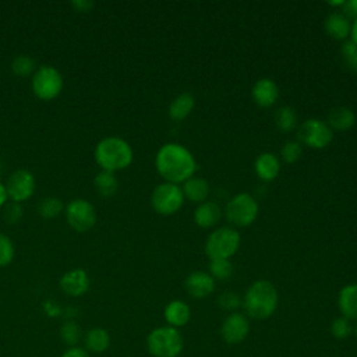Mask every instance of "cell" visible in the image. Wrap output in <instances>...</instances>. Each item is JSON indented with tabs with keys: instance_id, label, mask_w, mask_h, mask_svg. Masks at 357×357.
Masks as SVG:
<instances>
[{
	"instance_id": "1",
	"label": "cell",
	"mask_w": 357,
	"mask_h": 357,
	"mask_svg": "<svg viewBox=\"0 0 357 357\" xmlns=\"http://www.w3.org/2000/svg\"><path fill=\"white\" fill-rule=\"evenodd\" d=\"M155 166L160 177L173 184L184 183L197 170L192 153L177 142H167L159 148L155 156Z\"/></svg>"
},
{
	"instance_id": "2",
	"label": "cell",
	"mask_w": 357,
	"mask_h": 357,
	"mask_svg": "<svg viewBox=\"0 0 357 357\" xmlns=\"http://www.w3.org/2000/svg\"><path fill=\"white\" fill-rule=\"evenodd\" d=\"M279 304V294L276 287L268 280L254 282L245 291L243 307L245 315L252 319H268L272 317Z\"/></svg>"
},
{
	"instance_id": "3",
	"label": "cell",
	"mask_w": 357,
	"mask_h": 357,
	"mask_svg": "<svg viewBox=\"0 0 357 357\" xmlns=\"http://www.w3.org/2000/svg\"><path fill=\"white\" fill-rule=\"evenodd\" d=\"M93 156L102 170L114 173L131 165L134 152L126 139L112 135L100 139L96 144Z\"/></svg>"
},
{
	"instance_id": "4",
	"label": "cell",
	"mask_w": 357,
	"mask_h": 357,
	"mask_svg": "<svg viewBox=\"0 0 357 357\" xmlns=\"http://www.w3.org/2000/svg\"><path fill=\"white\" fill-rule=\"evenodd\" d=\"M146 349L153 357H178L184 349V339L173 326H158L148 333Z\"/></svg>"
},
{
	"instance_id": "5",
	"label": "cell",
	"mask_w": 357,
	"mask_h": 357,
	"mask_svg": "<svg viewBox=\"0 0 357 357\" xmlns=\"http://www.w3.org/2000/svg\"><path fill=\"white\" fill-rule=\"evenodd\" d=\"M240 233L229 226L215 229L205 241V252L209 259H230L240 247Z\"/></svg>"
},
{
	"instance_id": "6",
	"label": "cell",
	"mask_w": 357,
	"mask_h": 357,
	"mask_svg": "<svg viewBox=\"0 0 357 357\" xmlns=\"http://www.w3.org/2000/svg\"><path fill=\"white\" fill-rule=\"evenodd\" d=\"M258 211L259 206L255 198L248 192H240L231 197L226 204L225 215L231 225L237 227H245L257 219Z\"/></svg>"
},
{
	"instance_id": "7",
	"label": "cell",
	"mask_w": 357,
	"mask_h": 357,
	"mask_svg": "<svg viewBox=\"0 0 357 357\" xmlns=\"http://www.w3.org/2000/svg\"><path fill=\"white\" fill-rule=\"evenodd\" d=\"M32 91L42 100L56 99L63 89V77L53 66H40L32 75Z\"/></svg>"
},
{
	"instance_id": "8",
	"label": "cell",
	"mask_w": 357,
	"mask_h": 357,
	"mask_svg": "<svg viewBox=\"0 0 357 357\" xmlns=\"http://www.w3.org/2000/svg\"><path fill=\"white\" fill-rule=\"evenodd\" d=\"M184 202V195L178 184L163 181L158 184L151 194V205L159 215L176 213Z\"/></svg>"
},
{
	"instance_id": "9",
	"label": "cell",
	"mask_w": 357,
	"mask_h": 357,
	"mask_svg": "<svg viewBox=\"0 0 357 357\" xmlns=\"http://www.w3.org/2000/svg\"><path fill=\"white\" fill-rule=\"evenodd\" d=\"M66 220L71 229L79 233L91 230L96 223V211L93 205L84 198H74L64 206Z\"/></svg>"
},
{
	"instance_id": "10",
	"label": "cell",
	"mask_w": 357,
	"mask_h": 357,
	"mask_svg": "<svg viewBox=\"0 0 357 357\" xmlns=\"http://www.w3.org/2000/svg\"><path fill=\"white\" fill-rule=\"evenodd\" d=\"M332 138V128L326 124V121L318 119H308L298 128V139L310 148L322 149L331 144Z\"/></svg>"
},
{
	"instance_id": "11",
	"label": "cell",
	"mask_w": 357,
	"mask_h": 357,
	"mask_svg": "<svg viewBox=\"0 0 357 357\" xmlns=\"http://www.w3.org/2000/svg\"><path fill=\"white\" fill-rule=\"evenodd\" d=\"M8 198L13 202H24L29 199L35 191V177L26 169H17L13 172L6 183Z\"/></svg>"
},
{
	"instance_id": "12",
	"label": "cell",
	"mask_w": 357,
	"mask_h": 357,
	"mask_svg": "<svg viewBox=\"0 0 357 357\" xmlns=\"http://www.w3.org/2000/svg\"><path fill=\"white\" fill-rule=\"evenodd\" d=\"M250 333V319L243 312H230L222 322L220 335L229 344H238Z\"/></svg>"
},
{
	"instance_id": "13",
	"label": "cell",
	"mask_w": 357,
	"mask_h": 357,
	"mask_svg": "<svg viewBox=\"0 0 357 357\" xmlns=\"http://www.w3.org/2000/svg\"><path fill=\"white\" fill-rule=\"evenodd\" d=\"M60 287L66 294L79 297L89 289V276L81 268L70 269L60 278Z\"/></svg>"
},
{
	"instance_id": "14",
	"label": "cell",
	"mask_w": 357,
	"mask_h": 357,
	"mask_svg": "<svg viewBox=\"0 0 357 357\" xmlns=\"http://www.w3.org/2000/svg\"><path fill=\"white\" fill-rule=\"evenodd\" d=\"M184 289L194 298H205L215 290V279L202 271L191 272L184 280Z\"/></svg>"
},
{
	"instance_id": "15",
	"label": "cell",
	"mask_w": 357,
	"mask_h": 357,
	"mask_svg": "<svg viewBox=\"0 0 357 357\" xmlns=\"http://www.w3.org/2000/svg\"><path fill=\"white\" fill-rule=\"evenodd\" d=\"M251 96L259 107H271L276 103L279 88L271 78H259L251 89Z\"/></svg>"
},
{
	"instance_id": "16",
	"label": "cell",
	"mask_w": 357,
	"mask_h": 357,
	"mask_svg": "<svg viewBox=\"0 0 357 357\" xmlns=\"http://www.w3.org/2000/svg\"><path fill=\"white\" fill-rule=\"evenodd\" d=\"M324 28H325V32L333 39L343 40L350 36L351 22L344 13L333 11L326 15L324 21Z\"/></svg>"
},
{
	"instance_id": "17",
	"label": "cell",
	"mask_w": 357,
	"mask_h": 357,
	"mask_svg": "<svg viewBox=\"0 0 357 357\" xmlns=\"http://www.w3.org/2000/svg\"><path fill=\"white\" fill-rule=\"evenodd\" d=\"M163 317L169 326L178 329L188 324L191 318V310L188 304L183 300H172L166 304L163 310Z\"/></svg>"
},
{
	"instance_id": "18",
	"label": "cell",
	"mask_w": 357,
	"mask_h": 357,
	"mask_svg": "<svg viewBox=\"0 0 357 357\" xmlns=\"http://www.w3.org/2000/svg\"><path fill=\"white\" fill-rule=\"evenodd\" d=\"M337 307L342 317L357 321V283L346 284L337 294Z\"/></svg>"
},
{
	"instance_id": "19",
	"label": "cell",
	"mask_w": 357,
	"mask_h": 357,
	"mask_svg": "<svg viewBox=\"0 0 357 357\" xmlns=\"http://www.w3.org/2000/svg\"><path fill=\"white\" fill-rule=\"evenodd\" d=\"M222 216V209L216 202L204 201L194 211V222L202 229L213 227Z\"/></svg>"
},
{
	"instance_id": "20",
	"label": "cell",
	"mask_w": 357,
	"mask_h": 357,
	"mask_svg": "<svg viewBox=\"0 0 357 357\" xmlns=\"http://www.w3.org/2000/svg\"><path fill=\"white\" fill-rule=\"evenodd\" d=\"M257 176L264 181H272L278 177L280 170V162L272 152H262L254 163Z\"/></svg>"
},
{
	"instance_id": "21",
	"label": "cell",
	"mask_w": 357,
	"mask_h": 357,
	"mask_svg": "<svg viewBox=\"0 0 357 357\" xmlns=\"http://www.w3.org/2000/svg\"><path fill=\"white\" fill-rule=\"evenodd\" d=\"M84 349L91 354H100L110 346V335L105 328H92L84 335Z\"/></svg>"
},
{
	"instance_id": "22",
	"label": "cell",
	"mask_w": 357,
	"mask_h": 357,
	"mask_svg": "<svg viewBox=\"0 0 357 357\" xmlns=\"http://www.w3.org/2000/svg\"><path fill=\"white\" fill-rule=\"evenodd\" d=\"M181 191H183L184 198H187L192 202L201 204L206 199V197L209 194V184L205 178L192 176L183 183Z\"/></svg>"
},
{
	"instance_id": "23",
	"label": "cell",
	"mask_w": 357,
	"mask_h": 357,
	"mask_svg": "<svg viewBox=\"0 0 357 357\" xmlns=\"http://www.w3.org/2000/svg\"><path fill=\"white\" fill-rule=\"evenodd\" d=\"M354 123H356L354 112L344 106L332 109L328 114V121H326V124L332 128V131L333 130L346 131V130L351 128L354 126Z\"/></svg>"
},
{
	"instance_id": "24",
	"label": "cell",
	"mask_w": 357,
	"mask_h": 357,
	"mask_svg": "<svg viewBox=\"0 0 357 357\" xmlns=\"http://www.w3.org/2000/svg\"><path fill=\"white\" fill-rule=\"evenodd\" d=\"M195 99L190 92L177 95L169 105V117L172 120H184L194 109Z\"/></svg>"
},
{
	"instance_id": "25",
	"label": "cell",
	"mask_w": 357,
	"mask_h": 357,
	"mask_svg": "<svg viewBox=\"0 0 357 357\" xmlns=\"http://www.w3.org/2000/svg\"><path fill=\"white\" fill-rule=\"evenodd\" d=\"M93 185L99 195L112 197L116 194V191L119 188V181H117L114 173L100 170L93 178Z\"/></svg>"
},
{
	"instance_id": "26",
	"label": "cell",
	"mask_w": 357,
	"mask_h": 357,
	"mask_svg": "<svg viewBox=\"0 0 357 357\" xmlns=\"http://www.w3.org/2000/svg\"><path fill=\"white\" fill-rule=\"evenodd\" d=\"M275 123L276 127L282 132H290L294 130L297 123V114L296 110L291 106H282L275 113Z\"/></svg>"
},
{
	"instance_id": "27",
	"label": "cell",
	"mask_w": 357,
	"mask_h": 357,
	"mask_svg": "<svg viewBox=\"0 0 357 357\" xmlns=\"http://www.w3.org/2000/svg\"><path fill=\"white\" fill-rule=\"evenodd\" d=\"M36 61L35 59H32L28 54H20L15 56L11 61V71L18 75V77H28V75H33V73L36 71Z\"/></svg>"
},
{
	"instance_id": "28",
	"label": "cell",
	"mask_w": 357,
	"mask_h": 357,
	"mask_svg": "<svg viewBox=\"0 0 357 357\" xmlns=\"http://www.w3.org/2000/svg\"><path fill=\"white\" fill-rule=\"evenodd\" d=\"M209 275L218 280H227L233 275V264L230 259L216 258L209 262Z\"/></svg>"
},
{
	"instance_id": "29",
	"label": "cell",
	"mask_w": 357,
	"mask_h": 357,
	"mask_svg": "<svg viewBox=\"0 0 357 357\" xmlns=\"http://www.w3.org/2000/svg\"><path fill=\"white\" fill-rule=\"evenodd\" d=\"M64 209V205L61 202V199L56 198V197H47L43 198L39 205H38V212L40 216L46 218V219H52L56 218L57 215H60V212Z\"/></svg>"
},
{
	"instance_id": "30",
	"label": "cell",
	"mask_w": 357,
	"mask_h": 357,
	"mask_svg": "<svg viewBox=\"0 0 357 357\" xmlns=\"http://www.w3.org/2000/svg\"><path fill=\"white\" fill-rule=\"evenodd\" d=\"M60 337L66 344H68L70 347H74L78 344V342L82 337L81 328L74 321H67L60 328Z\"/></svg>"
},
{
	"instance_id": "31",
	"label": "cell",
	"mask_w": 357,
	"mask_h": 357,
	"mask_svg": "<svg viewBox=\"0 0 357 357\" xmlns=\"http://www.w3.org/2000/svg\"><path fill=\"white\" fill-rule=\"evenodd\" d=\"M353 332V325L351 321H349L344 317H336L332 324H331V333L335 339L337 340H344L347 339Z\"/></svg>"
},
{
	"instance_id": "32",
	"label": "cell",
	"mask_w": 357,
	"mask_h": 357,
	"mask_svg": "<svg viewBox=\"0 0 357 357\" xmlns=\"http://www.w3.org/2000/svg\"><path fill=\"white\" fill-rule=\"evenodd\" d=\"M340 54L344 66L350 71L357 73V45L350 39L343 42V45L340 46Z\"/></svg>"
},
{
	"instance_id": "33",
	"label": "cell",
	"mask_w": 357,
	"mask_h": 357,
	"mask_svg": "<svg viewBox=\"0 0 357 357\" xmlns=\"http://www.w3.org/2000/svg\"><path fill=\"white\" fill-rule=\"evenodd\" d=\"M301 153H303V148L297 141H287L280 149V156L286 163L297 162Z\"/></svg>"
},
{
	"instance_id": "34",
	"label": "cell",
	"mask_w": 357,
	"mask_h": 357,
	"mask_svg": "<svg viewBox=\"0 0 357 357\" xmlns=\"http://www.w3.org/2000/svg\"><path fill=\"white\" fill-rule=\"evenodd\" d=\"M14 258V244L11 238L0 233V268L11 264Z\"/></svg>"
},
{
	"instance_id": "35",
	"label": "cell",
	"mask_w": 357,
	"mask_h": 357,
	"mask_svg": "<svg viewBox=\"0 0 357 357\" xmlns=\"http://www.w3.org/2000/svg\"><path fill=\"white\" fill-rule=\"evenodd\" d=\"M241 298L237 293L234 291H225L219 296L218 298V304L222 310L225 311H230V312H236V310L241 305Z\"/></svg>"
},
{
	"instance_id": "36",
	"label": "cell",
	"mask_w": 357,
	"mask_h": 357,
	"mask_svg": "<svg viewBox=\"0 0 357 357\" xmlns=\"http://www.w3.org/2000/svg\"><path fill=\"white\" fill-rule=\"evenodd\" d=\"M22 212H24V209H22L21 204L11 201V204H7V206L4 209V219L10 225L11 223H17L21 219Z\"/></svg>"
},
{
	"instance_id": "37",
	"label": "cell",
	"mask_w": 357,
	"mask_h": 357,
	"mask_svg": "<svg viewBox=\"0 0 357 357\" xmlns=\"http://www.w3.org/2000/svg\"><path fill=\"white\" fill-rule=\"evenodd\" d=\"M61 357H91V354H89L84 347L74 346V347H68V349L61 354Z\"/></svg>"
},
{
	"instance_id": "38",
	"label": "cell",
	"mask_w": 357,
	"mask_h": 357,
	"mask_svg": "<svg viewBox=\"0 0 357 357\" xmlns=\"http://www.w3.org/2000/svg\"><path fill=\"white\" fill-rule=\"evenodd\" d=\"M343 10H344V14L349 17H357V0H347L344 1L343 4Z\"/></svg>"
},
{
	"instance_id": "39",
	"label": "cell",
	"mask_w": 357,
	"mask_h": 357,
	"mask_svg": "<svg viewBox=\"0 0 357 357\" xmlns=\"http://www.w3.org/2000/svg\"><path fill=\"white\" fill-rule=\"evenodd\" d=\"M73 6L78 10V11H89L91 7L93 6L92 1H84V0H78V1H73Z\"/></svg>"
},
{
	"instance_id": "40",
	"label": "cell",
	"mask_w": 357,
	"mask_h": 357,
	"mask_svg": "<svg viewBox=\"0 0 357 357\" xmlns=\"http://www.w3.org/2000/svg\"><path fill=\"white\" fill-rule=\"evenodd\" d=\"M7 199H8V194H7L6 184L0 183V208L7 204Z\"/></svg>"
},
{
	"instance_id": "41",
	"label": "cell",
	"mask_w": 357,
	"mask_h": 357,
	"mask_svg": "<svg viewBox=\"0 0 357 357\" xmlns=\"http://www.w3.org/2000/svg\"><path fill=\"white\" fill-rule=\"evenodd\" d=\"M350 40H353L357 45V17L351 22V29H350Z\"/></svg>"
},
{
	"instance_id": "42",
	"label": "cell",
	"mask_w": 357,
	"mask_h": 357,
	"mask_svg": "<svg viewBox=\"0 0 357 357\" xmlns=\"http://www.w3.org/2000/svg\"><path fill=\"white\" fill-rule=\"evenodd\" d=\"M328 4L329 6H340V7H343V4H344V1H328Z\"/></svg>"
},
{
	"instance_id": "43",
	"label": "cell",
	"mask_w": 357,
	"mask_h": 357,
	"mask_svg": "<svg viewBox=\"0 0 357 357\" xmlns=\"http://www.w3.org/2000/svg\"><path fill=\"white\" fill-rule=\"evenodd\" d=\"M353 332H354V335H356V336H357V324H356V326H354V328H353Z\"/></svg>"
},
{
	"instance_id": "44",
	"label": "cell",
	"mask_w": 357,
	"mask_h": 357,
	"mask_svg": "<svg viewBox=\"0 0 357 357\" xmlns=\"http://www.w3.org/2000/svg\"><path fill=\"white\" fill-rule=\"evenodd\" d=\"M0 173H1V162H0Z\"/></svg>"
}]
</instances>
